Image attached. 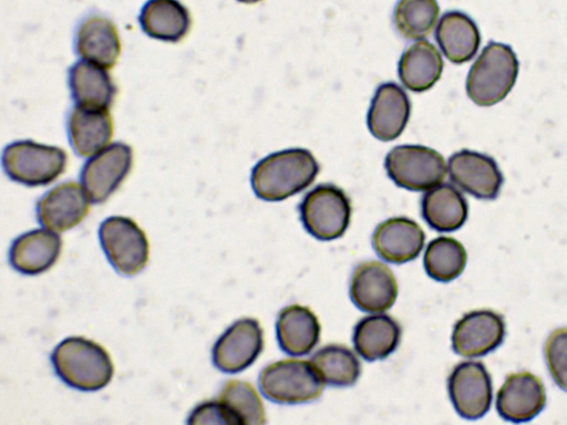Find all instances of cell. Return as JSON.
<instances>
[{
	"label": "cell",
	"mask_w": 567,
	"mask_h": 425,
	"mask_svg": "<svg viewBox=\"0 0 567 425\" xmlns=\"http://www.w3.org/2000/svg\"><path fill=\"white\" fill-rule=\"evenodd\" d=\"M505 336L504 318L492 310L464 314L454 325L452 348L465 357L485 355L495 350Z\"/></svg>",
	"instance_id": "7c38bea8"
},
{
	"label": "cell",
	"mask_w": 567,
	"mask_h": 425,
	"mask_svg": "<svg viewBox=\"0 0 567 425\" xmlns=\"http://www.w3.org/2000/svg\"><path fill=\"white\" fill-rule=\"evenodd\" d=\"M69 85L76 105L85 108L109 110L116 94L107 71L87 61L78 62L70 69Z\"/></svg>",
	"instance_id": "603a6c76"
},
{
	"label": "cell",
	"mask_w": 567,
	"mask_h": 425,
	"mask_svg": "<svg viewBox=\"0 0 567 425\" xmlns=\"http://www.w3.org/2000/svg\"><path fill=\"white\" fill-rule=\"evenodd\" d=\"M264 348V332L256 319L233 323L213 348L214 365L225 373H237L251 365Z\"/></svg>",
	"instance_id": "8fae6325"
},
{
	"label": "cell",
	"mask_w": 567,
	"mask_h": 425,
	"mask_svg": "<svg viewBox=\"0 0 567 425\" xmlns=\"http://www.w3.org/2000/svg\"><path fill=\"white\" fill-rule=\"evenodd\" d=\"M411 112V103L406 93L395 83L381 84L368 113V127L380 141L396 138L403 132Z\"/></svg>",
	"instance_id": "e0dca14e"
},
{
	"label": "cell",
	"mask_w": 567,
	"mask_h": 425,
	"mask_svg": "<svg viewBox=\"0 0 567 425\" xmlns=\"http://www.w3.org/2000/svg\"><path fill=\"white\" fill-rule=\"evenodd\" d=\"M466 260V250L460 241L451 237H439L427 245L424 267L432 279L449 282L463 272Z\"/></svg>",
	"instance_id": "4dcf8cb0"
},
{
	"label": "cell",
	"mask_w": 567,
	"mask_h": 425,
	"mask_svg": "<svg viewBox=\"0 0 567 425\" xmlns=\"http://www.w3.org/2000/svg\"><path fill=\"white\" fill-rule=\"evenodd\" d=\"M99 237L110 263L121 274L134 276L146 266L148 240L133 219L124 216L106 218L100 226Z\"/></svg>",
	"instance_id": "ba28073f"
},
{
	"label": "cell",
	"mask_w": 567,
	"mask_h": 425,
	"mask_svg": "<svg viewBox=\"0 0 567 425\" xmlns=\"http://www.w3.org/2000/svg\"><path fill=\"white\" fill-rule=\"evenodd\" d=\"M544 354L554 382L567 392V328L556 329L549 334Z\"/></svg>",
	"instance_id": "d6a6232c"
},
{
	"label": "cell",
	"mask_w": 567,
	"mask_h": 425,
	"mask_svg": "<svg viewBox=\"0 0 567 425\" xmlns=\"http://www.w3.org/2000/svg\"><path fill=\"white\" fill-rule=\"evenodd\" d=\"M396 296L398 283L386 265L370 260L355 267L350 282V297L360 310L383 312L393 305Z\"/></svg>",
	"instance_id": "5bb4252c"
},
{
	"label": "cell",
	"mask_w": 567,
	"mask_h": 425,
	"mask_svg": "<svg viewBox=\"0 0 567 425\" xmlns=\"http://www.w3.org/2000/svg\"><path fill=\"white\" fill-rule=\"evenodd\" d=\"M389 177L409 190L423 191L440 185L446 176V164L436 151L421 145H400L385 157Z\"/></svg>",
	"instance_id": "8992f818"
},
{
	"label": "cell",
	"mask_w": 567,
	"mask_h": 425,
	"mask_svg": "<svg viewBox=\"0 0 567 425\" xmlns=\"http://www.w3.org/2000/svg\"><path fill=\"white\" fill-rule=\"evenodd\" d=\"M75 50L85 61L111 69L121 54V41L114 23L92 14L82 20L75 34Z\"/></svg>",
	"instance_id": "d6986e66"
},
{
	"label": "cell",
	"mask_w": 567,
	"mask_h": 425,
	"mask_svg": "<svg viewBox=\"0 0 567 425\" xmlns=\"http://www.w3.org/2000/svg\"><path fill=\"white\" fill-rule=\"evenodd\" d=\"M140 23L151 38L178 42L189 32L192 17L178 0H148L142 8Z\"/></svg>",
	"instance_id": "cb8c5ba5"
},
{
	"label": "cell",
	"mask_w": 567,
	"mask_h": 425,
	"mask_svg": "<svg viewBox=\"0 0 567 425\" xmlns=\"http://www.w3.org/2000/svg\"><path fill=\"white\" fill-rule=\"evenodd\" d=\"M276 328L280 349L290 355L310 353L320 339L321 328L317 315L300 304L284 308Z\"/></svg>",
	"instance_id": "7402d4cb"
},
{
	"label": "cell",
	"mask_w": 567,
	"mask_h": 425,
	"mask_svg": "<svg viewBox=\"0 0 567 425\" xmlns=\"http://www.w3.org/2000/svg\"><path fill=\"white\" fill-rule=\"evenodd\" d=\"M440 13L436 0H399L393 13L399 33L409 40H422L434 29Z\"/></svg>",
	"instance_id": "1f68e13d"
},
{
	"label": "cell",
	"mask_w": 567,
	"mask_h": 425,
	"mask_svg": "<svg viewBox=\"0 0 567 425\" xmlns=\"http://www.w3.org/2000/svg\"><path fill=\"white\" fill-rule=\"evenodd\" d=\"M188 424H229V419L217 400L197 405L189 415Z\"/></svg>",
	"instance_id": "836d02e7"
},
{
	"label": "cell",
	"mask_w": 567,
	"mask_h": 425,
	"mask_svg": "<svg viewBox=\"0 0 567 425\" xmlns=\"http://www.w3.org/2000/svg\"><path fill=\"white\" fill-rule=\"evenodd\" d=\"M216 400L230 425H260L266 422L264 404L255 387L245 381H227Z\"/></svg>",
	"instance_id": "f1b7e54d"
},
{
	"label": "cell",
	"mask_w": 567,
	"mask_h": 425,
	"mask_svg": "<svg viewBox=\"0 0 567 425\" xmlns=\"http://www.w3.org/2000/svg\"><path fill=\"white\" fill-rule=\"evenodd\" d=\"M133 151L130 145L114 143L89 159L81 172L82 186L93 203L105 201L131 172Z\"/></svg>",
	"instance_id": "30bf717a"
},
{
	"label": "cell",
	"mask_w": 567,
	"mask_h": 425,
	"mask_svg": "<svg viewBox=\"0 0 567 425\" xmlns=\"http://www.w3.org/2000/svg\"><path fill=\"white\" fill-rule=\"evenodd\" d=\"M258 382L264 396L277 404L315 401L324 386L311 361L298 359H286L265 366Z\"/></svg>",
	"instance_id": "277c9868"
},
{
	"label": "cell",
	"mask_w": 567,
	"mask_h": 425,
	"mask_svg": "<svg viewBox=\"0 0 567 425\" xmlns=\"http://www.w3.org/2000/svg\"><path fill=\"white\" fill-rule=\"evenodd\" d=\"M70 144L82 157L104 149L113 135V121L109 110H92L75 106L68 120Z\"/></svg>",
	"instance_id": "44dd1931"
},
{
	"label": "cell",
	"mask_w": 567,
	"mask_h": 425,
	"mask_svg": "<svg viewBox=\"0 0 567 425\" xmlns=\"http://www.w3.org/2000/svg\"><path fill=\"white\" fill-rule=\"evenodd\" d=\"M447 388L455 411L466 419H477L491 407L492 379L480 361L458 363L449 376Z\"/></svg>",
	"instance_id": "9c48e42d"
},
{
	"label": "cell",
	"mask_w": 567,
	"mask_h": 425,
	"mask_svg": "<svg viewBox=\"0 0 567 425\" xmlns=\"http://www.w3.org/2000/svg\"><path fill=\"white\" fill-rule=\"evenodd\" d=\"M61 249L62 240L59 235L44 229L31 230L12 242L9 260L23 274H39L56 262Z\"/></svg>",
	"instance_id": "ffe728a7"
},
{
	"label": "cell",
	"mask_w": 567,
	"mask_h": 425,
	"mask_svg": "<svg viewBox=\"0 0 567 425\" xmlns=\"http://www.w3.org/2000/svg\"><path fill=\"white\" fill-rule=\"evenodd\" d=\"M422 216L437 231H454L467 218V201L451 184H440L429 189L421 201Z\"/></svg>",
	"instance_id": "484cf974"
},
{
	"label": "cell",
	"mask_w": 567,
	"mask_h": 425,
	"mask_svg": "<svg viewBox=\"0 0 567 425\" xmlns=\"http://www.w3.org/2000/svg\"><path fill=\"white\" fill-rule=\"evenodd\" d=\"M400 339V324L386 314L365 317L353 331L355 351L367 361L385 359L398 348Z\"/></svg>",
	"instance_id": "4316f807"
},
{
	"label": "cell",
	"mask_w": 567,
	"mask_h": 425,
	"mask_svg": "<svg viewBox=\"0 0 567 425\" xmlns=\"http://www.w3.org/2000/svg\"><path fill=\"white\" fill-rule=\"evenodd\" d=\"M435 39L453 63L470 61L477 52L481 35L476 23L461 11H449L440 19Z\"/></svg>",
	"instance_id": "d4e9b609"
},
{
	"label": "cell",
	"mask_w": 567,
	"mask_h": 425,
	"mask_svg": "<svg viewBox=\"0 0 567 425\" xmlns=\"http://www.w3.org/2000/svg\"><path fill=\"white\" fill-rule=\"evenodd\" d=\"M239 2H243V3H256V2H259L261 0H238Z\"/></svg>",
	"instance_id": "e575fe53"
},
{
	"label": "cell",
	"mask_w": 567,
	"mask_h": 425,
	"mask_svg": "<svg viewBox=\"0 0 567 425\" xmlns=\"http://www.w3.org/2000/svg\"><path fill=\"white\" fill-rule=\"evenodd\" d=\"M319 165L303 148L272 153L259 160L251 172L255 194L267 201L284 200L312 184Z\"/></svg>",
	"instance_id": "6da1fadb"
},
{
	"label": "cell",
	"mask_w": 567,
	"mask_h": 425,
	"mask_svg": "<svg viewBox=\"0 0 567 425\" xmlns=\"http://www.w3.org/2000/svg\"><path fill=\"white\" fill-rule=\"evenodd\" d=\"M422 228L405 217H394L381 222L372 236L375 252L383 260L404 263L415 259L424 246Z\"/></svg>",
	"instance_id": "ac0fdd59"
},
{
	"label": "cell",
	"mask_w": 567,
	"mask_h": 425,
	"mask_svg": "<svg viewBox=\"0 0 567 425\" xmlns=\"http://www.w3.org/2000/svg\"><path fill=\"white\" fill-rule=\"evenodd\" d=\"M68 155L62 148L32 141L14 142L4 148L2 155L6 174L27 186L52 183L64 173Z\"/></svg>",
	"instance_id": "5b68a950"
},
{
	"label": "cell",
	"mask_w": 567,
	"mask_h": 425,
	"mask_svg": "<svg viewBox=\"0 0 567 425\" xmlns=\"http://www.w3.org/2000/svg\"><path fill=\"white\" fill-rule=\"evenodd\" d=\"M90 197L76 182H65L49 190L37 204L39 222L62 232L79 225L89 214Z\"/></svg>",
	"instance_id": "9a60e30c"
},
{
	"label": "cell",
	"mask_w": 567,
	"mask_h": 425,
	"mask_svg": "<svg viewBox=\"0 0 567 425\" xmlns=\"http://www.w3.org/2000/svg\"><path fill=\"white\" fill-rule=\"evenodd\" d=\"M517 74L518 61L512 48L491 41L467 74V95L480 106L494 105L511 92Z\"/></svg>",
	"instance_id": "3957f363"
},
{
	"label": "cell",
	"mask_w": 567,
	"mask_h": 425,
	"mask_svg": "<svg viewBox=\"0 0 567 425\" xmlns=\"http://www.w3.org/2000/svg\"><path fill=\"white\" fill-rule=\"evenodd\" d=\"M299 210L303 227L319 240L341 237L350 224V199L334 185L315 187L305 196Z\"/></svg>",
	"instance_id": "52a82bcc"
},
{
	"label": "cell",
	"mask_w": 567,
	"mask_h": 425,
	"mask_svg": "<svg viewBox=\"0 0 567 425\" xmlns=\"http://www.w3.org/2000/svg\"><path fill=\"white\" fill-rule=\"evenodd\" d=\"M546 404L543 382L529 372L507 375L496 394V410L504 419L523 423L533 419Z\"/></svg>",
	"instance_id": "2e32d148"
},
{
	"label": "cell",
	"mask_w": 567,
	"mask_h": 425,
	"mask_svg": "<svg viewBox=\"0 0 567 425\" xmlns=\"http://www.w3.org/2000/svg\"><path fill=\"white\" fill-rule=\"evenodd\" d=\"M447 168L451 180L478 199H494L501 190L503 175L491 156L462 149L450 157Z\"/></svg>",
	"instance_id": "4fadbf2b"
},
{
	"label": "cell",
	"mask_w": 567,
	"mask_h": 425,
	"mask_svg": "<svg viewBox=\"0 0 567 425\" xmlns=\"http://www.w3.org/2000/svg\"><path fill=\"white\" fill-rule=\"evenodd\" d=\"M56 375L80 391H97L113 377L114 366L109 352L99 343L82 336L60 342L51 355Z\"/></svg>",
	"instance_id": "7a4b0ae2"
},
{
	"label": "cell",
	"mask_w": 567,
	"mask_h": 425,
	"mask_svg": "<svg viewBox=\"0 0 567 425\" xmlns=\"http://www.w3.org/2000/svg\"><path fill=\"white\" fill-rule=\"evenodd\" d=\"M443 61L439 50L429 41L417 40L402 54L399 76L403 85L413 92L431 89L440 79Z\"/></svg>",
	"instance_id": "83f0119b"
},
{
	"label": "cell",
	"mask_w": 567,
	"mask_h": 425,
	"mask_svg": "<svg viewBox=\"0 0 567 425\" xmlns=\"http://www.w3.org/2000/svg\"><path fill=\"white\" fill-rule=\"evenodd\" d=\"M310 361L324 384L332 386L353 385L361 373L359 359L344 345L323 346L315 353Z\"/></svg>",
	"instance_id": "f546056e"
}]
</instances>
